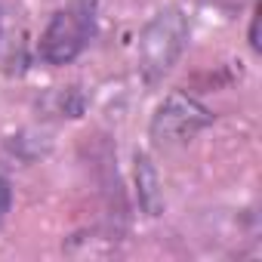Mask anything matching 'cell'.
Wrapping results in <instances>:
<instances>
[{
    "label": "cell",
    "mask_w": 262,
    "mask_h": 262,
    "mask_svg": "<svg viewBox=\"0 0 262 262\" xmlns=\"http://www.w3.org/2000/svg\"><path fill=\"white\" fill-rule=\"evenodd\" d=\"M10 204H13V191H10V182H7V179H0V222L7 219V213H10Z\"/></svg>",
    "instance_id": "cell-5"
},
{
    "label": "cell",
    "mask_w": 262,
    "mask_h": 262,
    "mask_svg": "<svg viewBox=\"0 0 262 262\" xmlns=\"http://www.w3.org/2000/svg\"><path fill=\"white\" fill-rule=\"evenodd\" d=\"M136 188H139V204L145 207V213L158 216L164 207V194H161V176L155 164L148 161V155H136Z\"/></svg>",
    "instance_id": "cell-4"
},
{
    "label": "cell",
    "mask_w": 262,
    "mask_h": 262,
    "mask_svg": "<svg viewBox=\"0 0 262 262\" xmlns=\"http://www.w3.org/2000/svg\"><path fill=\"white\" fill-rule=\"evenodd\" d=\"M93 34H96V4L93 0H74L50 19L40 37V56L50 65H68L86 50Z\"/></svg>",
    "instance_id": "cell-2"
},
{
    "label": "cell",
    "mask_w": 262,
    "mask_h": 262,
    "mask_svg": "<svg viewBox=\"0 0 262 262\" xmlns=\"http://www.w3.org/2000/svg\"><path fill=\"white\" fill-rule=\"evenodd\" d=\"M210 123H213V114L198 99H191L185 93H170L151 120V139L158 145H182V142L194 139Z\"/></svg>",
    "instance_id": "cell-3"
},
{
    "label": "cell",
    "mask_w": 262,
    "mask_h": 262,
    "mask_svg": "<svg viewBox=\"0 0 262 262\" xmlns=\"http://www.w3.org/2000/svg\"><path fill=\"white\" fill-rule=\"evenodd\" d=\"M188 43V19L179 7H164L151 16L139 37V71L148 83L161 80Z\"/></svg>",
    "instance_id": "cell-1"
},
{
    "label": "cell",
    "mask_w": 262,
    "mask_h": 262,
    "mask_svg": "<svg viewBox=\"0 0 262 262\" xmlns=\"http://www.w3.org/2000/svg\"><path fill=\"white\" fill-rule=\"evenodd\" d=\"M0 28H4V19H0Z\"/></svg>",
    "instance_id": "cell-6"
}]
</instances>
